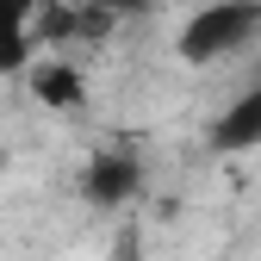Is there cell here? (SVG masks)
Wrapping results in <instances>:
<instances>
[{
  "instance_id": "6da1fadb",
  "label": "cell",
  "mask_w": 261,
  "mask_h": 261,
  "mask_svg": "<svg viewBox=\"0 0 261 261\" xmlns=\"http://www.w3.org/2000/svg\"><path fill=\"white\" fill-rule=\"evenodd\" d=\"M261 38V0H212V7H199L187 25H180V62H193V69H205V62H224L237 56Z\"/></svg>"
},
{
  "instance_id": "7a4b0ae2",
  "label": "cell",
  "mask_w": 261,
  "mask_h": 261,
  "mask_svg": "<svg viewBox=\"0 0 261 261\" xmlns=\"http://www.w3.org/2000/svg\"><path fill=\"white\" fill-rule=\"evenodd\" d=\"M81 187H87L93 205H124V199H137V187H143V162L130 155V149H100V155L87 162Z\"/></svg>"
},
{
  "instance_id": "3957f363",
  "label": "cell",
  "mask_w": 261,
  "mask_h": 261,
  "mask_svg": "<svg viewBox=\"0 0 261 261\" xmlns=\"http://www.w3.org/2000/svg\"><path fill=\"white\" fill-rule=\"evenodd\" d=\"M205 143H212L218 155H249V149H261V81L243 87L237 100L212 118V137H205Z\"/></svg>"
},
{
  "instance_id": "277c9868",
  "label": "cell",
  "mask_w": 261,
  "mask_h": 261,
  "mask_svg": "<svg viewBox=\"0 0 261 261\" xmlns=\"http://www.w3.org/2000/svg\"><path fill=\"white\" fill-rule=\"evenodd\" d=\"M38 13H44V0H0V75H25L31 69Z\"/></svg>"
},
{
  "instance_id": "5b68a950",
  "label": "cell",
  "mask_w": 261,
  "mask_h": 261,
  "mask_svg": "<svg viewBox=\"0 0 261 261\" xmlns=\"http://www.w3.org/2000/svg\"><path fill=\"white\" fill-rule=\"evenodd\" d=\"M31 100H44L50 112H81L87 81H81L75 62H31Z\"/></svg>"
},
{
  "instance_id": "8992f818",
  "label": "cell",
  "mask_w": 261,
  "mask_h": 261,
  "mask_svg": "<svg viewBox=\"0 0 261 261\" xmlns=\"http://www.w3.org/2000/svg\"><path fill=\"white\" fill-rule=\"evenodd\" d=\"M87 7H100V13H112V19H130V13H149L155 0H87Z\"/></svg>"
}]
</instances>
